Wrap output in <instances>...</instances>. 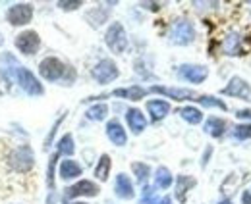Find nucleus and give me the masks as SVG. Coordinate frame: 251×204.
<instances>
[{"label": "nucleus", "instance_id": "1", "mask_svg": "<svg viewBox=\"0 0 251 204\" xmlns=\"http://www.w3.org/2000/svg\"><path fill=\"white\" fill-rule=\"evenodd\" d=\"M33 164H35V156H33L31 146H27V145L18 146V148L12 150L10 156H8V166H10L14 172H20V174L29 172L33 168Z\"/></svg>", "mask_w": 251, "mask_h": 204}, {"label": "nucleus", "instance_id": "30", "mask_svg": "<svg viewBox=\"0 0 251 204\" xmlns=\"http://www.w3.org/2000/svg\"><path fill=\"white\" fill-rule=\"evenodd\" d=\"M234 139L238 141H246V139H251V125H238L234 127Z\"/></svg>", "mask_w": 251, "mask_h": 204}, {"label": "nucleus", "instance_id": "4", "mask_svg": "<svg viewBox=\"0 0 251 204\" xmlns=\"http://www.w3.org/2000/svg\"><path fill=\"white\" fill-rule=\"evenodd\" d=\"M91 75H93V79L97 81V83L106 85V83L114 81V79L120 75V69H118V66H116L110 58H104L95 66L93 71H91Z\"/></svg>", "mask_w": 251, "mask_h": 204}, {"label": "nucleus", "instance_id": "35", "mask_svg": "<svg viewBox=\"0 0 251 204\" xmlns=\"http://www.w3.org/2000/svg\"><path fill=\"white\" fill-rule=\"evenodd\" d=\"M236 116L240 117V119H251V110H240Z\"/></svg>", "mask_w": 251, "mask_h": 204}, {"label": "nucleus", "instance_id": "19", "mask_svg": "<svg viewBox=\"0 0 251 204\" xmlns=\"http://www.w3.org/2000/svg\"><path fill=\"white\" fill-rule=\"evenodd\" d=\"M147 112L151 114V117L155 121H158V119H162V117L170 112V104L164 102V100H149L147 102Z\"/></svg>", "mask_w": 251, "mask_h": 204}, {"label": "nucleus", "instance_id": "2", "mask_svg": "<svg viewBox=\"0 0 251 204\" xmlns=\"http://www.w3.org/2000/svg\"><path fill=\"white\" fill-rule=\"evenodd\" d=\"M104 43H106V46L114 52V54H122L126 52V48H127V35H126V29L122 23H118V22H114L106 33H104Z\"/></svg>", "mask_w": 251, "mask_h": 204}, {"label": "nucleus", "instance_id": "25", "mask_svg": "<svg viewBox=\"0 0 251 204\" xmlns=\"http://www.w3.org/2000/svg\"><path fill=\"white\" fill-rule=\"evenodd\" d=\"M106 18H108V12H106V10H102V8H93L91 12H87V20H89V23H91L93 27L102 25Z\"/></svg>", "mask_w": 251, "mask_h": 204}, {"label": "nucleus", "instance_id": "26", "mask_svg": "<svg viewBox=\"0 0 251 204\" xmlns=\"http://www.w3.org/2000/svg\"><path fill=\"white\" fill-rule=\"evenodd\" d=\"M131 170H133L135 179H137L139 183H145V181L149 179V175H151V168H149L147 164H143V162H133V164H131Z\"/></svg>", "mask_w": 251, "mask_h": 204}, {"label": "nucleus", "instance_id": "3", "mask_svg": "<svg viewBox=\"0 0 251 204\" xmlns=\"http://www.w3.org/2000/svg\"><path fill=\"white\" fill-rule=\"evenodd\" d=\"M14 75H16V79H18L20 87L24 89L27 94H31V96H41V94L45 92L43 85L37 81V77L33 75L27 68H24V66H14Z\"/></svg>", "mask_w": 251, "mask_h": 204}, {"label": "nucleus", "instance_id": "28", "mask_svg": "<svg viewBox=\"0 0 251 204\" xmlns=\"http://www.w3.org/2000/svg\"><path fill=\"white\" fill-rule=\"evenodd\" d=\"M74 150H75V146H74V137L72 135H64L62 139L58 141V154H64V156H72L74 154Z\"/></svg>", "mask_w": 251, "mask_h": 204}, {"label": "nucleus", "instance_id": "17", "mask_svg": "<svg viewBox=\"0 0 251 204\" xmlns=\"http://www.w3.org/2000/svg\"><path fill=\"white\" fill-rule=\"evenodd\" d=\"M149 91L139 85H133V87H127V89H116L112 91V96H118V98H127V100H141Z\"/></svg>", "mask_w": 251, "mask_h": 204}, {"label": "nucleus", "instance_id": "8", "mask_svg": "<svg viewBox=\"0 0 251 204\" xmlns=\"http://www.w3.org/2000/svg\"><path fill=\"white\" fill-rule=\"evenodd\" d=\"M39 46H41V39L35 31H24L16 37V48L25 56L35 54L39 50Z\"/></svg>", "mask_w": 251, "mask_h": 204}, {"label": "nucleus", "instance_id": "24", "mask_svg": "<svg viewBox=\"0 0 251 204\" xmlns=\"http://www.w3.org/2000/svg\"><path fill=\"white\" fill-rule=\"evenodd\" d=\"M178 114L184 117L188 123H191V125H197V123H201V119H203L201 110H197V108H193V106H184V108H180Z\"/></svg>", "mask_w": 251, "mask_h": 204}, {"label": "nucleus", "instance_id": "12", "mask_svg": "<svg viewBox=\"0 0 251 204\" xmlns=\"http://www.w3.org/2000/svg\"><path fill=\"white\" fill-rule=\"evenodd\" d=\"M151 92H158V94H164L168 98H174V100H195L197 94L191 91V89H176V87H151Z\"/></svg>", "mask_w": 251, "mask_h": 204}, {"label": "nucleus", "instance_id": "15", "mask_svg": "<svg viewBox=\"0 0 251 204\" xmlns=\"http://www.w3.org/2000/svg\"><path fill=\"white\" fill-rule=\"evenodd\" d=\"M126 119H127L129 129H131L135 135H139V133L147 127V119H145V116H143L137 108H129V110H127V114H126Z\"/></svg>", "mask_w": 251, "mask_h": 204}, {"label": "nucleus", "instance_id": "9", "mask_svg": "<svg viewBox=\"0 0 251 204\" xmlns=\"http://www.w3.org/2000/svg\"><path fill=\"white\" fill-rule=\"evenodd\" d=\"M97 195H99V185H97V183H93V181H87V179H83V181H77L75 185L68 187V189H66V193H64V197H66V199L97 197Z\"/></svg>", "mask_w": 251, "mask_h": 204}, {"label": "nucleus", "instance_id": "23", "mask_svg": "<svg viewBox=\"0 0 251 204\" xmlns=\"http://www.w3.org/2000/svg\"><path fill=\"white\" fill-rule=\"evenodd\" d=\"M172 174H170V170L168 168H164V166H160L157 170V174H155V185H157L158 189H168L170 185H172Z\"/></svg>", "mask_w": 251, "mask_h": 204}, {"label": "nucleus", "instance_id": "6", "mask_svg": "<svg viewBox=\"0 0 251 204\" xmlns=\"http://www.w3.org/2000/svg\"><path fill=\"white\" fill-rule=\"evenodd\" d=\"M39 73L47 81H58V79H62L64 73H66V66L58 58L49 56V58H45L39 64Z\"/></svg>", "mask_w": 251, "mask_h": 204}, {"label": "nucleus", "instance_id": "18", "mask_svg": "<svg viewBox=\"0 0 251 204\" xmlns=\"http://www.w3.org/2000/svg\"><path fill=\"white\" fill-rule=\"evenodd\" d=\"M195 185H197V181H195L193 177H189V175H180V177L176 179V199H178L180 203H186L188 191L191 187H195Z\"/></svg>", "mask_w": 251, "mask_h": 204}, {"label": "nucleus", "instance_id": "14", "mask_svg": "<svg viewBox=\"0 0 251 204\" xmlns=\"http://www.w3.org/2000/svg\"><path fill=\"white\" fill-rule=\"evenodd\" d=\"M114 191H116V197H120V199H133V195H135V191H133V183H131V179L127 177L126 174H118L116 177V185H114Z\"/></svg>", "mask_w": 251, "mask_h": 204}, {"label": "nucleus", "instance_id": "22", "mask_svg": "<svg viewBox=\"0 0 251 204\" xmlns=\"http://www.w3.org/2000/svg\"><path fill=\"white\" fill-rule=\"evenodd\" d=\"M110 166H112L110 156H108V154H102V156L99 158L97 168H95V177H97L99 181H106V179H108V174H110Z\"/></svg>", "mask_w": 251, "mask_h": 204}, {"label": "nucleus", "instance_id": "37", "mask_svg": "<svg viewBox=\"0 0 251 204\" xmlns=\"http://www.w3.org/2000/svg\"><path fill=\"white\" fill-rule=\"evenodd\" d=\"M158 204H172V199H170V197H164Z\"/></svg>", "mask_w": 251, "mask_h": 204}, {"label": "nucleus", "instance_id": "27", "mask_svg": "<svg viewBox=\"0 0 251 204\" xmlns=\"http://www.w3.org/2000/svg\"><path fill=\"white\" fill-rule=\"evenodd\" d=\"M108 114V106L106 104H95L91 106L89 110H87V119H91V121H100V119H104Z\"/></svg>", "mask_w": 251, "mask_h": 204}, {"label": "nucleus", "instance_id": "38", "mask_svg": "<svg viewBox=\"0 0 251 204\" xmlns=\"http://www.w3.org/2000/svg\"><path fill=\"white\" fill-rule=\"evenodd\" d=\"M219 204H232V203H230V201H220Z\"/></svg>", "mask_w": 251, "mask_h": 204}, {"label": "nucleus", "instance_id": "11", "mask_svg": "<svg viewBox=\"0 0 251 204\" xmlns=\"http://www.w3.org/2000/svg\"><path fill=\"white\" fill-rule=\"evenodd\" d=\"M178 75L182 79H186L189 83H203L209 75V69L205 66H191V64H184L178 69Z\"/></svg>", "mask_w": 251, "mask_h": 204}, {"label": "nucleus", "instance_id": "34", "mask_svg": "<svg viewBox=\"0 0 251 204\" xmlns=\"http://www.w3.org/2000/svg\"><path fill=\"white\" fill-rule=\"evenodd\" d=\"M242 204H251V191H244L242 193Z\"/></svg>", "mask_w": 251, "mask_h": 204}, {"label": "nucleus", "instance_id": "31", "mask_svg": "<svg viewBox=\"0 0 251 204\" xmlns=\"http://www.w3.org/2000/svg\"><path fill=\"white\" fill-rule=\"evenodd\" d=\"M160 201L157 199L155 195V189L153 187H145L143 189V197H141V203L139 204H158Z\"/></svg>", "mask_w": 251, "mask_h": 204}, {"label": "nucleus", "instance_id": "7", "mask_svg": "<svg viewBox=\"0 0 251 204\" xmlns=\"http://www.w3.org/2000/svg\"><path fill=\"white\" fill-rule=\"evenodd\" d=\"M33 18V6L31 4H14L6 12V20L10 25H25Z\"/></svg>", "mask_w": 251, "mask_h": 204}, {"label": "nucleus", "instance_id": "5", "mask_svg": "<svg viewBox=\"0 0 251 204\" xmlns=\"http://www.w3.org/2000/svg\"><path fill=\"white\" fill-rule=\"evenodd\" d=\"M193 39H195V29H193L191 22H188V20H180V22H176V23L170 27V41H172L174 45L186 46Z\"/></svg>", "mask_w": 251, "mask_h": 204}, {"label": "nucleus", "instance_id": "36", "mask_svg": "<svg viewBox=\"0 0 251 204\" xmlns=\"http://www.w3.org/2000/svg\"><path fill=\"white\" fill-rule=\"evenodd\" d=\"M141 6H143V8H149V10H158V4H145V2H143Z\"/></svg>", "mask_w": 251, "mask_h": 204}, {"label": "nucleus", "instance_id": "33", "mask_svg": "<svg viewBox=\"0 0 251 204\" xmlns=\"http://www.w3.org/2000/svg\"><path fill=\"white\" fill-rule=\"evenodd\" d=\"M81 4H83L81 0H74V2H64V0H60V2H58V6H60L62 10H77Z\"/></svg>", "mask_w": 251, "mask_h": 204}, {"label": "nucleus", "instance_id": "39", "mask_svg": "<svg viewBox=\"0 0 251 204\" xmlns=\"http://www.w3.org/2000/svg\"><path fill=\"white\" fill-rule=\"evenodd\" d=\"M66 204H87V203H66Z\"/></svg>", "mask_w": 251, "mask_h": 204}, {"label": "nucleus", "instance_id": "21", "mask_svg": "<svg viewBox=\"0 0 251 204\" xmlns=\"http://www.w3.org/2000/svg\"><path fill=\"white\" fill-rule=\"evenodd\" d=\"M205 131H207L209 135H213L215 139H219V137L224 135V131H226V121L215 116L209 117V119L205 121Z\"/></svg>", "mask_w": 251, "mask_h": 204}, {"label": "nucleus", "instance_id": "13", "mask_svg": "<svg viewBox=\"0 0 251 204\" xmlns=\"http://www.w3.org/2000/svg\"><path fill=\"white\" fill-rule=\"evenodd\" d=\"M106 135H108V139L116 146H124L126 141H127L126 129L122 127V123H120L118 119H110V121L106 123Z\"/></svg>", "mask_w": 251, "mask_h": 204}, {"label": "nucleus", "instance_id": "40", "mask_svg": "<svg viewBox=\"0 0 251 204\" xmlns=\"http://www.w3.org/2000/svg\"><path fill=\"white\" fill-rule=\"evenodd\" d=\"M2 43H4V39H2V35H0V46H2Z\"/></svg>", "mask_w": 251, "mask_h": 204}, {"label": "nucleus", "instance_id": "10", "mask_svg": "<svg viewBox=\"0 0 251 204\" xmlns=\"http://www.w3.org/2000/svg\"><path fill=\"white\" fill-rule=\"evenodd\" d=\"M222 94L234 96V98H244V100H251V87L250 83L242 77H232L228 81V85L222 89Z\"/></svg>", "mask_w": 251, "mask_h": 204}, {"label": "nucleus", "instance_id": "29", "mask_svg": "<svg viewBox=\"0 0 251 204\" xmlns=\"http://www.w3.org/2000/svg\"><path fill=\"white\" fill-rule=\"evenodd\" d=\"M199 104L207 106V108H219V110H226V104L220 100V98H215V96H197L195 98Z\"/></svg>", "mask_w": 251, "mask_h": 204}, {"label": "nucleus", "instance_id": "20", "mask_svg": "<svg viewBox=\"0 0 251 204\" xmlns=\"http://www.w3.org/2000/svg\"><path fill=\"white\" fill-rule=\"evenodd\" d=\"M81 175V166L75 162V160H64L60 164V177L64 181H70V179H75Z\"/></svg>", "mask_w": 251, "mask_h": 204}, {"label": "nucleus", "instance_id": "32", "mask_svg": "<svg viewBox=\"0 0 251 204\" xmlns=\"http://www.w3.org/2000/svg\"><path fill=\"white\" fill-rule=\"evenodd\" d=\"M56 160H58V152L50 158V164H49V179H47V183H49L50 189L54 187V166H56Z\"/></svg>", "mask_w": 251, "mask_h": 204}, {"label": "nucleus", "instance_id": "16", "mask_svg": "<svg viewBox=\"0 0 251 204\" xmlns=\"http://www.w3.org/2000/svg\"><path fill=\"white\" fill-rule=\"evenodd\" d=\"M222 50L228 56H240V54H244V50H242V37L238 33H230L224 39V43H222Z\"/></svg>", "mask_w": 251, "mask_h": 204}]
</instances>
